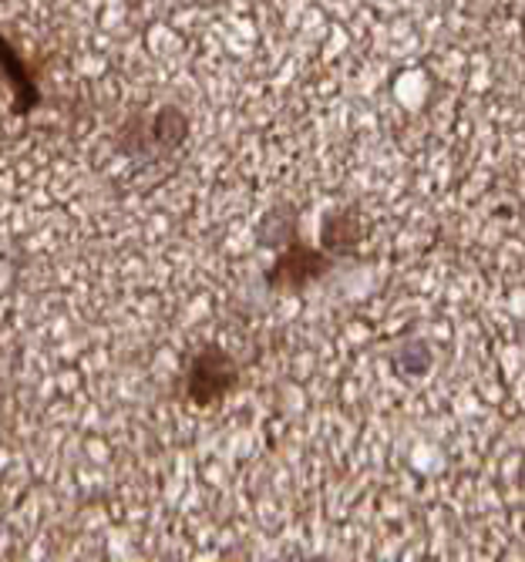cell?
I'll list each match as a JSON object with an SVG mask.
<instances>
[{
    "label": "cell",
    "mask_w": 525,
    "mask_h": 562,
    "mask_svg": "<svg viewBox=\"0 0 525 562\" xmlns=\"http://www.w3.org/2000/svg\"><path fill=\"white\" fill-rule=\"evenodd\" d=\"M239 381V368H236V357L230 350H223L220 344H209L202 347L189 368H186V397L196 407H213L220 401L230 397V391Z\"/></svg>",
    "instance_id": "6da1fadb"
},
{
    "label": "cell",
    "mask_w": 525,
    "mask_h": 562,
    "mask_svg": "<svg viewBox=\"0 0 525 562\" xmlns=\"http://www.w3.org/2000/svg\"><path fill=\"white\" fill-rule=\"evenodd\" d=\"M331 267V260L321 249H313L306 243H290V249L270 267L267 273V286L280 290V293H300L303 286H310L317 277H324Z\"/></svg>",
    "instance_id": "7a4b0ae2"
},
{
    "label": "cell",
    "mask_w": 525,
    "mask_h": 562,
    "mask_svg": "<svg viewBox=\"0 0 525 562\" xmlns=\"http://www.w3.org/2000/svg\"><path fill=\"white\" fill-rule=\"evenodd\" d=\"M0 75L8 78V85L14 91V112L18 115H31L37 109V101H41L37 81H34L31 68L24 65V58L18 55V50L4 37H0Z\"/></svg>",
    "instance_id": "3957f363"
}]
</instances>
